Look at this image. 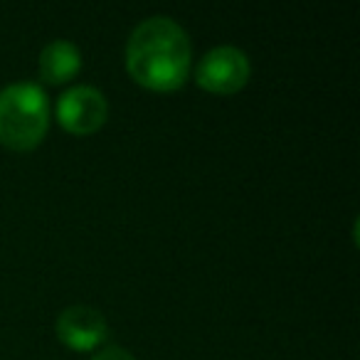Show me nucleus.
<instances>
[{"label":"nucleus","instance_id":"1","mask_svg":"<svg viewBox=\"0 0 360 360\" xmlns=\"http://www.w3.org/2000/svg\"><path fill=\"white\" fill-rule=\"evenodd\" d=\"M191 37L173 18L153 15L139 22L126 42V70L136 84L173 91L191 75Z\"/></svg>","mask_w":360,"mask_h":360},{"label":"nucleus","instance_id":"2","mask_svg":"<svg viewBox=\"0 0 360 360\" xmlns=\"http://www.w3.org/2000/svg\"><path fill=\"white\" fill-rule=\"evenodd\" d=\"M50 101L40 84L18 82L0 89V143L13 150H30L45 139Z\"/></svg>","mask_w":360,"mask_h":360},{"label":"nucleus","instance_id":"3","mask_svg":"<svg viewBox=\"0 0 360 360\" xmlns=\"http://www.w3.org/2000/svg\"><path fill=\"white\" fill-rule=\"evenodd\" d=\"M250 57L235 45L212 47L195 70V82L210 94H235L250 82Z\"/></svg>","mask_w":360,"mask_h":360},{"label":"nucleus","instance_id":"4","mask_svg":"<svg viewBox=\"0 0 360 360\" xmlns=\"http://www.w3.org/2000/svg\"><path fill=\"white\" fill-rule=\"evenodd\" d=\"M106 116H109V101L96 86H70L57 99V124L75 136L96 134L106 124Z\"/></svg>","mask_w":360,"mask_h":360},{"label":"nucleus","instance_id":"5","mask_svg":"<svg viewBox=\"0 0 360 360\" xmlns=\"http://www.w3.org/2000/svg\"><path fill=\"white\" fill-rule=\"evenodd\" d=\"M57 338L72 350H94L109 335V326L101 311L91 306H70L57 316Z\"/></svg>","mask_w":360,"mask_h":360},{"label":"nucleus","instance_id":"6","mask_svg":"<svg viewBox=\"0 0 360 360\" xmlns=\"http://www.w3.org/2000/svg\"><path fill=\"white\" fill-rule=\"evenodd\" d=\"M82 70L79 47L70 40H52L40 52V79L47 84L70 82Z\"/></svg>","mask_w":360,"mask_h":360},{"label":"nucleus","instance_id":"7","mask_svg":"<svg viewBox=\"0 0 360 360\" xmlns=\"http://www.w3.org/2000/svg\"><path fill=\"white\" fill-rule=\"evenodd\" d=\"M91 360H136V358L129 353V350L119 348V345H109V348L99 350Z\"/></svg>","mask_w":360,"mask_h":360}]
</instances>
